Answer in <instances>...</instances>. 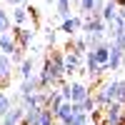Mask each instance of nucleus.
<instances>
[{"instance_id": "nucleus-15", "label": "nucleus", "mask_w": 125, "mask_h": 125, "mask_svg": "<svg viewBox=\"0 0 125 125\" xmlns=\"http://www.w3.org/2000/svg\"><path fill=\"white\" fill-rule=\"evenodd\" d=\"M65 50H70V53H78V55H88V40H85V35H80V38H75V40H70Z\"/></svg>"}, {"instance_id": "nucleus-6", "label": "nucleus", "mask_w": 125, "mask_h": 125, "mask_svg": "<svg viewBox=\"0 0 125 125\" xmlns=\"http://www.w3.org/2000/svg\"><path fill=\"white\" fill-rule=\"evenodd\" d=\"M123 55H125L123 45H118V43H110V62H108V70H110V73L120 70V65H123Z\"/></svg>"}, {"instance_id": "nucleus-20", "label": "nucleus", "mask_w": 125, "mask_h": 125, "mask_svg": "<svg viewBox=\"0 0 125 125\" xmlns=\"http://www.w3.org/2000/svg\"><path fill=\"white\" fill-rule=\"evenodd\" d=\"M10 23H13V18H10V13L0 8V35L10 33Z\"/></svg>"}, {"instance_id": "nucleus-28", "label": "nucleus", "mask_w": 125, "mask_h": 125, "mask_svg": "<svg viewBox=\"0 0 125 125\" xmlns=\"http://www.w3.org/2000/svg\"><path fill=\"white\" fill-rule=\"evenodd\" d=\"M8 3L13 5V8H20V5H25V0H8Z\"/></svg>"}, {"instance_id": "nucleus-8", "label": "nucleus", "mask_w": 125, "mask_h": 125, "mask_svg": "<svg viewBox=\"0 0 125 125\" xmlns=\"http://www.w3.org/2000/svg\"><path fill=\"white\" fill-rule=\"evenodd\" d=\"M10 18H13V28H23L25 23L33 15H30V5H20V8H13V13H10Z\"/></svg>"}, {"instance_id": "nucleus-12", "label": "nucleus", "mask_w": 125, "mask_h": 125, "mask_svg": "<svg viewBox=\"0 0 125 125\" xmlns=\"http://www.w3.org/2000/svg\"><path fill=\"white\" fill-rule=\"evenodd\" d=\"M118 10H120V5L115 3V0H108V3H105V8H103V13H100L103 23H105V25H110L113 20L118 18Z\"/></svg>"}, {"instance_id": "nucleus-14", "label": "nucleus", "mask_w": 125, "mask_h": 125, "mask_svg": "<svg viewBox=\"0 0 125 125\" xmlns=\"http://www.w3.org/2000/svg\"><path fill=\"white\" fill-rule=\"evenodd\" d=\"M90 53H93V58L98 60V65H108V62H110V40H108V43H103L100 48L90 50Z\"/></svg>"}, {"instance_id": "nucleus-25", "label": "nucleus", "mask_w": 125, "mask_h": 125, "mask_svg": "<svg viewBox=\"0 0 125 125\" xmlns=\"http://www.w3.org/2000/svg\"><path fill=\"white\" fill-rule=\"evenodd\" d=\"M58 93H60V98L65 100V103H73V100H70V83H62Z\"/></svg>"}, {"instance_id": "nucleus-31", "label": "nucleus", "mask_w": 125, "mask_h": 125, "mask_svg": "<svg viewBox=\"0 0 125 125\" xmlns=\"http://www.w3.org/2000/svg\"><path fill=\"white\" fill-rule=\"evenodd\" d=\"M90 125H95V123H90Z\"/></svg>"}, {"instance_id": "nucleus-29", "label": "nucleus", "mask_w": 125, "mask_h": 125, "mask_svg": "<svg viewBox=\"0 0 125 125\" xmlns=\"http://www.w3.org/2000/svg\"><path fill=\"white\" fill-rule=\"evenodd\" d=\"M113 43H118V45H123V50H125V33H123V38H118V40H113Z\"/></svg>"}, {"instance_id": "nucleus-2", "label": "nucleus", "mask_w": 125, "mask_h": 125, "mask_svg": "<svg viewBox=\"0 0 125 125\" xmlns=\"http://www.w3.org/2000/svg\"><path fill=\"white\" fill-rule=\"evenodd\" d=\"M83 35H108V25L103 23V18H95V15H88L83 18Z\"/></svg>"}, {"instance_id": "nucleus-11", "label": "nucleus", "mask_w": 125, "mask_h": 125, "mask_svg": "<svg viewBox=\"0 0 125 125\" xmlns=\"http://www.w3.org/2000/svg\"><path fill=\"white\" fill-rule=\"evenodd\" d=\"M15 50H18V40L13 35V30L5 33V35H0V53H3V55H13Z\"/></svg>"}, {"instance_id": "nucleus-18", "label": "nucleus", "mask_w": 125, "mask_h": 125, "mask_svg": "<svg viewBox=\"0 0 125 125\" xmlns=\"http://www.w3.org/2000/svg\"><path fill=\"white\" fill-rule=\"evenodd\" d=\"M13 108H15V105H13V100H10V95H8L5 90H0V120H3Z\"/></svg>"}, {"instance_id": "nucleus-1", "label": "nucleus", "mask_w": 125, "mask_h": 125, "mask_svg": "<svg viewBox=\"0 0 125 125\" xmlns=\"http://www.w3.org/2000/svg\"><path fill=\"white\" fill-rule=\"evenodd\" d=\"M115 88H118V80H108V83H103V85L95 90V103H98V108L105 110L110 103H115Z\"/></svg>"}, {"instance_id": "nucleus-4", "label": "nucleus", "mask_w": 125, "mask_h": 125, "mask_svg": "<svg viewBox=\"0 0 125 125\" xmlns=\"http://www.w3.org/2000/svg\"><path fill=\"white\" fill-rule=\"evenodd\" d=\"M93 95V90L85 85V83H70V100L75 103V105H80V103H85L88 98Z\"/></svg>"}, {"instance_id": "nucleus-5", "label": "nucleus", "mask_w": 125, "mask_h": 125, "mask_svg": "<svg viewBox=\"0 0 125 125\" xmlns=\"http://www.w3.org/2000/svg\"><path fill=\"white\" fill-rule=\"evenodd\" d=\"M10 75H13V58L0 53V88L10 83Z\"/></svg>"}, {"instance_id": "nucleus-3", "label": "nucleus", "mask_w": 125, "mask_h": 125, "mask_svg": "<svg viewBox=\"0 0 125 125\" xmlns=\"http://www.w3.org/2000/svg\"><path fill=\"white\" fill-rule=\"evenodd\" d=\"M103 115H105V120L110 125H123L125 123V105H120V103H110V105L103 110Z\"/></svg>"}, {"instance_id": "nucleus-21", "label": "nucleus", "mask_w": 125, "mask_h": 125, "mask_svg": "<svg viewBox=\"0 0 125 125\" xmlns=\"http://www.w3.org/2000/svg\"><path fill=\"white\" fill-rule=\"evenodd\" d=\"M58 15L62 18V20H68L70 18V0H58Z\"/></svg>"}, {"instance_id": "nucleus-17", "label": "nucleus", "mask_w": 125, "mask_h": 125, "mask_svg": "<svg viewBox=\"0 0 125 125\" xmlns=\"http://www.w3.org/2000/svg\"><path fill=\"white\" fill-rule=\"evenodd\" d=\"M20 78L23 80H33L35 78V62H33V58H25L23 62H20Z\"/></svg>"}, {"instance_id": "nucleus-26", "label": "nucleus", "mask_w": 125, "mask_h": 125, "mask_svg": "<svg viewBox=\"0 0 125 125\" xmlns=\"http://www.w3.org/2000/svg\"><path fill=\"white\" fill-rule=\"evenodd\" d=\"M10 58H13V62H23V60H25V50H20V48H18Z\"/></svg>"}, {"instance_id": "nucleus-24", "label": "nucleus", "mask_w": 125, "mask_h": 125, "mask_svg": "<svg viewBox=\"0 0 125 125\" xmlns=\"http://www.w3.org/2000/svg\"><path fill=\"white\" fill-rule=\"evenodd\" d=\"M115 103L125 105V80H118V88H115Z\"/></svg>"}, {"instance_id": "nucleus-13", "label": "nucleus", "mask_w": 125, "mask_h": 125, "mask_svg": "<svg viewBox=\"0 0 125 125\" xmlns=\"http://www.w3.org/2000/svg\"><path fill=\"white\" fill-rule=\"evenodd\" d=\"M35 93H40V83H38V75L33 80H23V85H20V98H33Z\"/></svg>"}, {"instance_id": "nucleus-30", "label": "nucleus", "mask_w": 125, "mask_h": 125, "mask_svg": "<svg viewBox=\"0 0 125 125\" xmlns=\"http://www.w3.org/2000/svg\"><path fill=\"white\" fill-rule=\"evenodd\" d=\"M48 3H58V0H48Z\"/></svg>"}, {"instance_id": "nucleus-19", "label": "nucleus", "mask_w": 125, "mask_h": 125, "mask_svg": "<svg viewBox=\"0 0 125 125\" xmlns=\"http://www.w3.org/2000/svg\"><path fill=\"white\" fill-rule=\"evenodd\" d=\"M40 113H43V108H30L25 110V125H40Z\"/></svg>"}, {"instance_id": "nucleus-23", "label": "nucleus", "mask_w": 125, "mask_h": 125, "mask_svg": "<svg viewBox=\"0 0 125 125\" xmlns=\"http://www.w3.org/2000/svg\"><path fill=\"white\" fill-rule=\"evenodd\" d=\"M40 125H55V115L50 113V108H43V113H40Z\"/></svg>"}, {"instance_id": "nucleus-10", "label": "nucleus", "mask_w": 125, "mask_h": 125, "mask_svg": "<svg viewBox=\"0 0 125 125\" xmlns=\"http://www.w3.org/2000/svg\"><path fill=\"white\" fill-rule=\"evenodd\" d=\"M73 118H75V108H73V103H62V105L58 108V113H55V120L60 125H70Z\"/></svg>"}, {"instance_id": "nucleus-22", "label": "nucleus", "mask_w": 125, "mask_h": 125, "mask_svg": "<svg viewBox=\"0 0 125 125\" xmlns=\"http://www.w3.org/2000/svg\"><path fill=\"white\" fill-rule=\"evenodd\" d=\"M85 40H88V50H95V48H100L103 43H108L105 35H88Z\"/></svg>"}, {"instance_id": "nucleus-27", "label": "nucleus", "mask_w": 125, "mask_h": 125, "mask_svg": "<svg viewBox=\"0 0 125 125\" xmlns=\"http://www.w3.org/2000/svg\"><path fill=\"white\" fill-rule=\"evenodd\" d=\"M48 43L55 45V30H48Z\"/></svg>"}, {"instance_id": "nucleus-9", "label": "nucleus", "mask_w": 125, "mask_h": 125, "mask_svg": "<svg viewBox=\"0 0 125 125\" xmlns=\"http://www.w3.org/2000/svg\"><path fill=\"white\" fill-rule=\"evenodd\" d=\"M80 30H83V18H68L60 25V33H65L68 38H75Z\"/></svg>"}, {"instance_id": "nucleus-16", "label": "nucleus", "mask_w": 125, "mask_h": 125, "mask_svg": "<svg viewBox=\"0 0 125 125\" xmlns=\"http://www.w3.org/2000/svg\"><path fill=\"white\" fill-rule=\"evenodd\" d=\"M80 58H83V55L70 53V50L65 53V73H68V75H73V73H78V70H80Z\"/></svg>"}, {"instance_id": "nucleus-7", "label": "nucleus", "mask_w": 125, "mask_h": 125, "mask_svg": "<svg viewBox=\"0 0 125 125\" xmlns=\"http://www.w3.org/2000/svg\"><path fill=\"white\" fill-rule=\"evenodd\" d=\"M13 35H15V40H18V48L25 50V48L30 45V40H33L35 30H33V25H30V28H13Z\"/></svg>"}]
</instances>
